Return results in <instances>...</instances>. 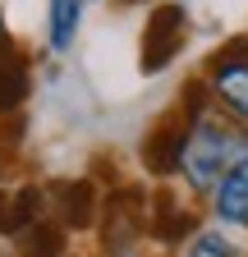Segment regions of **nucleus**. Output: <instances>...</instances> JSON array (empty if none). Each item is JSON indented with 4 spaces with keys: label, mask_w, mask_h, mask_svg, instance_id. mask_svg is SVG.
I'll use <instances>...</instances> for the list:
<instances>
[{
    "label": "nucleus",
    "mask_w": 248,
    "mask_h": 257,
    "mask_svg": "<svg viewBox=\"0 0 248 257\" xmlns=\"http://www.w3.org/2000/svg\"><path fill=\"white\" fill-rule=\"evenodd\" d=\"M248 152V128L225 119L221 110H207L202 119L189 124V143H184L179 175L189 184L193 198H211L216 184L225 179V170Z\"/></svg>",
    "instance_id": "1"
},
{
    "label": "nucleus",
    "mask_w": 248,
    "mask_h": 257,
    "mask_svg": "<svg viewBox=\"0 0 248 257\" xmlns=\"http://www.w3.org/2000/svg\"><path fill=\"white\" fill-rule=\"evenodd\" d=\"M202 78H207V92H211V106L225 119L248 128V37H230L207 60Z\"/></svg>",
    "instance_id": "2"
},
{
    "label": "nucleus",
    "mask_w": 248,
    "mask_h": 257,
    "mask_svg": "<svg viewBox=\"0 0 248 257\" xmlns=\"http://www.w3.org/2000/svg\"><path fill=\"white\" fill-rule=\"evenodd\" d=\"M189 42V14L179 5H157L143 28V46H138V60H143V74H161L166 64L184 51Z\"/></svg>",
    "instance_id": "3"
},
{
    "label": "nucleus",
    "mask_w": 248,
    "mask_h": 257,
    "mask_svg": "<svg viewBox=\"0 0 248 257\" xmlns=\"http://www.w3.org/2000/svg\"><path fill=\"white\" fill-rule=\"evenodd\" d=\"M184 143H189V119L179 110L166 115L152 134L143 138V166L157 175V179H170L179 175V161H184Z\"/></svg>",
    "instance_id": "4"
},
{
    "label": "nucleus",
    "mask_w": 248,
    "mask_h": 257,
    "mask_svg": "<svg viewBox=\"0 0 248 257\" xmlns=\"http://www.w3.org/2000/svg\"><path fill=\"white\" fill-rule=\"evenodd\" d=\"M198 225H202V216L193 207H184L179 198H170V193H157L147 207V234L157 243H189Z\"/></svg>",
    "instance_id": "5"
},
{
    "label": "nucleus",
    "mask_w": 248,
    "mask_h": 257,
    "mask_svg": "<svg viewBox=\"0 0 248 257\" xmlns=\"http://www.w3.org/2000/svg\"><path fill=\"white\" fill-rule=\"evenodd\" d=\"M211 216L221 225H234V230H248V152L225 170V179L211 193Z\"/></svg>",
    "instance_id": "6"
},
{
    "label": "nucleus",
    "mask_w": 248,
    "mask_h": 257,
    "mask_svg": "<svg viewBox=\"0 0 248 257\" xmlns=\"http://www.w3.org/2000/svg\"><path fill=\"white\" fill-rule=\"evenodd\" d=\"M55 211H60V225L65 230H87V225H97L101 216V193L92 179H69L55 188Z\"/></svg>",
    "instance_id": "7"
},
{
    "label": "nucleus",
    "mask_w": 248,
    "mask_h": 257,
    "mask_svg": "<svg viewBox=\"0 0 248 257\" xmlns=\"http://www.w3.org/2000/svg\"><path fill=\"white\" fill-rule=\"evenodd\" d=\"M28 87H33V69H28L23 51H0V115H14L23 106Z\"/></svg>",
    "instance_id": "8"
},
{
    "label": "nucleus",
    "mask_w": 248,
    "mask_h": 257,
    "mask_svg": "<svg viewBox=\"0 0 248 257\" xmlns=\"http://www.w3.org/2000/svg\"><path fill=\"white\" fill-rule=\"evenodd\" d=\"M83 10H87V0H46V46L55 55L74 46L78 23H83Z\"/></svg>",
    "instance_id": "9"
},
{
    "label": "nucleus",
    "mask_w": 248,
    "mask_h": 257,
    "mask_svg": "<svg viewBox=\"0 0 248 257\" xmlns=\"http://www.w3.org/2000/svg\"><path fill=\"white\" fill-rule=\"evenodd\" d=\"M42 188H19V193H10V198H0V234H23L28 225H37L42 220Z\"/></svg>",
    "instance_id": "10"
},
{
    "label": "nucleus",
    "mask_w": 248,
    "mask_h": 257,
    "mask_svg": "<svg viewBox=\"0 0 248 257\" xmlns=\"http://www.w3.org/2000/svg\"><path fill=\"white\" fill-rule=\"evenodd\" d=\"M19 257H65V234H60V225H51L46 216L37 225H28L19 234Z\"/></svg>",
    "instance_id": "11"
},
{
    "label": "nucleus",
    "mask_w": 248,
    "mask_h": 257,
    "mask_svg": "<svg viewBox=\"0 0 248 257\" xmlns=\"http://www.w3.org/2000/svg\"><path fill=\"white\" fill-rule=\"evenodd\" d=\"M184 257H243L221 230H207V225H198V230L189 234V243H184Z\"/></svg>",
    "instance_id": "12"
},
{
    "label": "nucleus",
    "mask_w": 248,
    "mask_h": 257,
    "mask_svg": "<svg viewBox=\"0 0 248 257\" xmlns=\"http://www.w3.org/2000/svg\"><path fill=\"white\" fill-rule=\"evenodd\" d=\"M14 42H10V32H5V23H0V51H10Z\"/></svg>",
    "instance_id": "13"
},
{
    "label": "nucleus",
    "mask_w": 248,
    "mask_h": 257,
    "mask_svg": "<svg viewBox=\"0 0 248 257\" xmlns=\"http://www.w3.org/2000/svg\"><path fill=\"white\" fill-rule=\"evenodd\" d=\"M124 5H143V0H124Z\"/></svg>",
    "instance_id": "14"
}]
</instances>
